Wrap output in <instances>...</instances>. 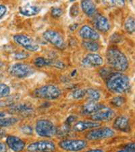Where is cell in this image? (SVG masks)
<instances>
[{
  "label": "cell",
  "instance_id": "32",
  "mask_svg": "<svg viewBox=\"0 0 135 152\" xmlns=\"http://www.w3.org/2000/svg\"><path fill=\"white\" fill-rule=\"evenodd\" d=\"M14 59L17 60H22L27 59V57H29V54L27 53L24 52H20V53H16L14 54Z\"/></svg>",
  "mask_w": 135,
  "mask_h": 152
},
{
  "label": "cell",
  "instance_id": "31",
  "mask_svg": "<svg viewBox=\"0 0 135 152\" xmlns=\"http://www.w3.org/2000/svg\"><path fill=\"white\" fill-rule=\"evenodd\" d=\"M21 132L23 133L25 135H32L33 133L32 128L29 125H24L21 127Z\"/></svg>",
  "mask_w": 135,
  "mask_h": 152
},
{
  "label": "cell",
  "instance_id": "8",
  "mask_svg": "<svg viewBox=\"0 0 135 152\" xmlns=\"http://www.w3.org/2000/svg\"><path fill=\"white\" fill-rule=\"evenodd\" d=\"M115 135V131L109 127L95 128L89 131L86 135V139L90 141L99 140L110 138Z\"/></svg>",
  "mask_w": 135,
  "mask_h": 152
},
{
  "label": "cell",
  "instance_id": "35",
  "mask_svg": "<svg viewBox=\"0 0 135 152\" xmlns=\"http://www.w3.org/2000/svg\"><path fill=\"white\" fill-rule=\"evenodd\" d=\"M125 149H127V150H129L131 151H134L135 150V146H134V143H128L127 144V145L124 147V148Z\"/></svg>",
  "mask_w": 135,
  "mask_h": 152
},
{
  "label": "cell",
  "instance_id": "23",
  "mask_svg": "<svg viewBox=\"0 0 135 152\" xmlns=\"http://www.w3.org/2000/svg\"><path fill=\"white\" fill-rule=\"evenodd\" d=\"M82 45L85 49L90 52H96L99 49V44L94 40H84Z\"/></svg>",
  "mask_w": 135,
  "mask_h": 152
},
{
  "label": "cell",
  "instance_id": "26",
  "mask_svg": "<svg viewBox=\"0 0 135 152\" xmlns=\"http://www.w3.org/2000/svg\"><path fill=\"white\" fill-rule=\"evenodd\" d=\"M52 61L47 60L45 59L44 57H39L35 58V59L34 60V64L36 67H43L45 66H47L51 64Z\"/></svg>",
  "mask_w": 135,
  "mask_h": 152
},
{
  "label": "cell",
  "instance_id": "37",
  "mask_svg": "<svg viewBox=\"0 0 135 152\" xmlns=\"http://www.w3.org/2000/svg\"><path fill=\"white\" fill-rule=\"evenodd\" d=\"M7 151V147L6 144L0 142V152H6Z\"/></svg>",
  "mask_w": 135,
  "mask_h": 152
},
{
  "label": "cell",
  "instance_id": "5",
  "mask_svg": "<svg viewBox=\"0 0 135 152\" xmlns=\"http://www.w3.org/2000/svg\"><path fill=\"white\" fill-rule=\"evenodd\" d=\"M8 73L12 77L22 79L31 75L34 73V69L26 63H16L9 67Z\"/></svg>",
  "mask_w": 135,
  "mask_h": 152
},
{
  "label": "cell",
  "instance_id": "6",
  "mask_svg": "<svg viewBox=\"0 0 135 152\" xmlns=\"http://www.w3.org/2000/svg\"><path fill=\"white\" fill-rule=\"evenodd\" d=\"M14 42L28 51L36 52L39 49V45L31 37L24 34H17L13 37Z\"/></svg>",
  "mask_w": 135,
  "mask_h": 152
},
{
  "label": "cell",
  "instance_id": "34",
  "mask_svg": "<svg viewBox=\"0 0 135 152\" xmlns=\"http://www.w3.org/2000/svg\"><path fill=\"white\" fill-rule=\"evenodd\" d=\"M7 12V7L4 5L0 4V19L2 18Z\"/></svg>",
  "mask_w": 135,
  "mask_h": 152
},
{
  "label": "cell",
  "instance_id": "16",
  "mask_svg": "<svg viewBox=\"0 0 135 152\" xmlns=\"http://www.w3.org/2000/svg\"><path fill=\"white\" fill-rule=\"evenodd\" d=\"M99 125L100 124L98 122H95L93 121H78L74 125L72 129L76 132H83V131L89 130V129L97 128Z\"/></svg>",
  "mask_w": 135,
  "mask_h": 152
},
{
  "label": "cell",
  "instance_id": "15",
  "mask_svg": "<svg viewBox=\"0 0 135 152\" xmlns=\"http://www.w3.org/2000/svg\"><path fill=\"white\" fill-rule=\"evenodd\" d=\"M114 128L117 131L122 132H129L131 131V124L128 117L126 116H120L114 121L113 124Z\"/></svg>",
  "mask_w": 135,
  "mask_h": 152
},
{
  "label": "cell",
  "instance_id": "43",
  "mask_svg": "<svg viewBox=\"0 0 135 152\" xmlns=\"http://www.w3.org/2000/svg\"><path fill=\"white\" fill-rule=\"evenodd\" d=\"M4 65V63L1 61H0V67H2Z\"/></svg>",
  "mask_w": 135,
  "mask_h": 152
},
{
  "label": "cell",
  "instance_id": "9",
  "mask_svg": "<svg viewBox=\"0 0 135 152\" xmlns=\"http://www.w3.org/2000/svg\"><path fill=\"white\" fill-rule=\"evenodd\" d=\"M43 37L45 40L58 49L63 50L66 47V43L63 37L59 32L53 30H47L43 32Z\"/></svg>",
  "mask_w": 135,
  "mask_h": 152
},
{
  "label": "cell",
  "instance_id": "18",
  "mask_svg": "<svg viewBox=\"0 0 135 152\" xmlns=\"http://www.w3.org/2000/svg\"><path fill=\"white\" fill-rule=\"evenodd\" d=\"M19 12L20 14L24 16H33L39 14V12H41V7L35 6V5L27 4L22 6H20Z\"/></svg>",
  "mask_w": 135,
  "mask_h": 152
},
{
  "label": "cell",
  "instance_id": "27",
  "mask_svg": "<svg viewBox=\"0 0 135 152\" xmlns=\"http://www.w3.org/2000/svg\"><path fill=\"white\" fill-rule=\"evenodd\" d=\"M10 94V88L5 83H0V98L8 96Z\"/></svg>",
  "mask_w": 135,
  "mask_h": 152
},
{
  "label": "cell",
  "instance_id": "29",
  "mask_svg": "<svg viewBox=\"0 0 135 152\" xmlns=\"http://www.w3.org/2000/svg\"><path fill=\"white\" fill-rule=\"evenodd\" d=\"M86 95V90H75V92L72 93V98L74 99H76V100H80L83 98Z\"/></svg>",
  "mask_w": 135,
  "mask_h": 152
},
{
  "label": "cell",
  "instance_id": "11",
  "mask_svg": "<svg viewBox=\"0 0 135 152\" xmlns=\"http://www.w3.org/2000/svg\"><path fill=\"white\" fill-rule=\"evenodd\" d=\"M82 63L83 65L86 67H95L102 65L103 59L99 55L91 53L85 55L82 61Z\"/></svg>",
  "mask_w": 135,
  "mask_h": 152
},
{
  "label": "cell",
  "instance_id": "33",
  "mask_svg": "<svg viewBox=\"0 0 135 152\" xmlns=\"http://www.w3.org/2000/svg\"><path fill=\"white\" fill-rule=\"evenodd\" d=\"M78 7H77V6H73L71 7L70 10V15L72 17H75L77 16L78 14Z\"/></svg>",
  "mask_w": 135,
  "mask_h": 152
},
{
  "label": "cell",
  "instance_id": "21",
  "mask_svg": "<svg viewBox=\"0 0 135 152\" xmlns=\"http://www.w3.org/2000/svg\"><path fill=\"white\" fill-rule=\"evenodd\" d=\"M81 8L86 16H93L96 14L97 8L95 4L92 1L89 0H84L81 1Z\"/></svg>",
  "mask_w": 135,
  "mask_h": 152
},
{
  "label": "cell",
  "instance_id": "7",
  "mask_svg": "<svg viewBox=\"0 0 135 152\" xmlns=\"http://www.w3.org/2000/svg\"><path fill=\"white\" fill-rule=\"evenodd\" d=\"M58 145L64 151L76 152L85 149L87 142L83 139H65L59 142Z\"/></svg>",
  "mask_w": 135,
  "mask_h": 152
},
{
  "label": "cell",
  "instance_id": "19",
  "mask_svg": "<svg viewBox=\"0 0 135 152\" xmlns=\"http://www.w3.org/2000/svg\"><path fill=\"white\" fill-rule=\"evenodd\" d=\"M10 112L12 114L28 115L33 112V108L31 106L26 104H20L12 106L10 108Z\"/></svg>",
  "mask_w": 135,
  "mask_h": 152
},
{
  "label": "cell",
  "instance_id": "1",
  "mask_svg": "<svg viewBox=\"0 0 135 152\" xmlns=\"http://www.w3.org/2000/svg\"><path fill=\"white\" fill-rule=\"evenodd\" d=\"M106 87L110 92L124 94L131 89V81L128 76L122 73L116 72L109 74L106 79Z\"/></svg>",
  "mask_w": 135,
  "mask_h": 152
},
{
  "label": "cell",
  "instance_id": "17",
  "mask_svg": "<svg viewBox=\"0 0 135 152\" xmlns=\"http://www.w3.org/2000/svg\"><path fill=\"white\" fill-rule=\"evenodd\" d=\"M94 24L96 29L101 32H107L110 29V24L107 18L102 15H97L94 19Z\"/></svg>",
  "mask_w": 135,
  "mask_h": 152
},
{
  "label": "cell",
  "instance_id": "36",
  "mask_svg": "<svg viewBox=\"0 0 135 152\" xmlns=\"http://www.w3.org/2000/svg\"><path fill=\"white\" fill-rule=\"evenodd\" d=\"M110 3L113 5V6H123L124 5V1H109Z\"/></svg>",
  "mask_w": 135,
  "mask_h": 152
},
{
  "label": "cell",
  "instance_id": "41",
  "mask_svg": "<svg viewBox=\"0 0 135 152\" xmlns=\"http://www.w3.org/2000/svg\"><path fill=\"white\" fill-rule=\"evenodd\" d=\"M117 152H134V151H129V150H127V149H122V150H120V151H117Z\"/></svg>",
  "mask_w": 135,
  "mask_h": 152
},
{
  "label": "cell",
  "instance_id": "24",
  "mask_svg": "<svg viewBox=\"0 0 135 152\" xmlns=\"http://www.w3.org/2000/svg\"><path fill=\"white\" fill-rule=\"evenodd\" d=\"M18 122V118L16 117L0 118V127H7L15 125Z\"/></svg>",
  "mask_w": 135,
  "mask_h": 152
},
{
  "label": "cell",
  "instance_id": "4",
  "mask_svg": "<svg viewBox=\"0 0 135 152\" xmlns=\"http://www.w3.org/2000/svg\"><path fill=\"white\" fill-rule=\"evenodd\" d=\"M35 132L42 137L50 138L55 135L57 129L50 121L47 119H40L37 121L35 125Z\"/></svg>",
  "mask_w": 135,
  "mask_h": 152
},
{
  "label": "cell",
  "instance_id": "25",
  "mask_svg": "<svg viewBox=\"0 0 135 152\" xmlns=\"http://www.w3.org/2000/svg\"><path fill=\"white\" fill-rule=\"evenodd\" d=\"M135 22L133 17H130L124 24V27L127 32L130 34H133L135 30Z\"/></svg>",
  "mask_w": 135,
  "mask_h": 152
},
{
  "label": "cell",
  "instance_id": "13",
  "mask_svg": "<svg viewBox=\"0 0 135 152\" xmlns=\"http://www.w3.org/2000/svg\"><path fill=\"white\" fill-rule=\"evenodd\" d=\"M115 116V113L111 108L103 107L98 112L91 115V118L93 121H110Z\"/></svg>",
  "mask_w": 135,
  "mask_h": 152
},
{
  "label": "cell",
  "instance_id": "30",
  "mask_svg": "<svg viewBox=\"0 0 135 152\" xmlns=\"http://www.w3.org/2000/svg\"><path fill=\"white\" fill-rule=\"evenodd\" d=\"M51 14L53 18H58L63 14V10L60 7H53L51 10Z\"/></svg>",
  "mask_w": 135,
  "mask_h": 152
},
{
  "label": "cell",
  "instance_id": "40",
  "mask_svg": "<svg viewBox=\"0 0 135 152\" xmlns=\"http://www.w3.org/2000/svg\"><path fill=\"white\" fill-rule=\"evenodd\" d=\"M86 152H104V151L103 150H101V149H91V150H89Z\"/></svg>",
  "mask_w": 135,
  "mask_h": 152
},
{
  "label": "cell",
  "instance_id": "14",
  "mask_svg": "<svg viewBox=\"0 0 135 152\" xmlns=\"http://www.w3.org/2000/svg\"><path fill=\"white\" fill-rule=\"evenodd\" d=\"M6 144L12 150L15 152L22 151L26 146L25 142L22 139L14 135H9L7 137Z\"/></svg>",
  "mask_w": 135,
  "mask_h": 152
},
{
  "label": "cell",
  "instance_id": "38",
  "mask_svg": "<svg viewBox=\"0 0 135 152\" xmlns=\"http://www.w3.org/2000/svg\"><path fill=\"white\" fill-rule=\"evenodd\" d=\"M74 120H75V118H74L73 116H70V117L67 119V121H66V123L70 124L72 122H73Z\"/></svg>",
  "mask_w": 135,
  "mask_h": 152
},
{
  "label": "cell",
  "instance_id": "3",
  "mask_svg": "<svg viewBox=\"0 0 135 152\" xmlns=\"http://www.w3.org/2000/svg\"><path fill=\"white\" fill-rule=\"evenodd\" d=\"M61 90L54 85H45L41 86L33 91V96L39 99L53 100L61 96Z\"/></svg>",
  "mask_w": 135,
  "mask_h": 152
},
{
  "label": "cell",
  "instance_id": "39",
  "mask_svg": "<svg viewBox=\"0 0 135 152\" xmlns=\"http://www.w3.org/2000/svg\"><path fill=\"white\" fill-rule=\"evenodd\" d=\"M5 135H6V132H5V131L2 130V129H0V139L4 137Z\"/></svg>",
  "mask_w": 135,
  "mask_h": 152
},
{
  "label": "cell",
  "instance_id": "42",
  "mask_svg": "<svg viewBox=\"0 0 135 152\" xmlns=\"http://www.w3.org/2000/svg\"><path fill=\"white\" fill-rule=\"evenodd\" d=\"M4 116H5V114L4 113L0 112V118H3Z\"/></svg>",
  "mask_w": 135,
  "mask_h": 152
},
{
  "label": "cell",
  "instance_id": "12",
  "mask_svg": "<svg viewBox=\"0 0 135 152\" xmlns=\"http://www.w3.org/2000/svg\"><path fill=\"white\" fill-rule=\"evenodd\" d=\"M78 33L81 38L86 40H94V41H95L97 40H99V38H100V35H99L97 31H96L95 29L92 28L88 25H84L81 27L78 30Z\"/></svg>",
  "mask_w": 135,
  "mask_h": 152
},
{
  "label": "cell",
  "instance_id": "20",
  "mask_svg": "<svg viewBox=\"0 0 135 152\" xmlns=\"http://www.w3.org/2000/svg\"><path fill=\"white\" fill-rule=\"evenodd\" d=\"M103 107H105V106L97 102H89L83 106L82 112L84 115H93Z\"/></svg>",
  "mask_w": 135,
  "mask_h": 152
},
{
  "label": "cell",
  "instance_id": "10",
  "mask_svg": "<svg viewBox=\"0 0 135 152\" xmlns=\"http://www.w3.org/2000/svg\"><path fill=\"white\" fill-rule=\"evenodd\" d=\"M55 148V144L49 140L35 141L27 146V149L30 152H53Z\"/></svg>",
  "mask_w": 135,
  "mask_h": 152
},
{
  "label": "cell",
  "instance_id": "22",
  "mask_svg": "<svg viewBox=\"0 0 135 152\" xmlns=\"http://www.w3.org/2000/svg\"><path fill=\"white\" fill-rule=\"evenodd\" d=\"M86 92L89 102H97L100 99L101 94L98 90L94 89V88H89L86 90Z\"/></svg>",
  "mask_w": 135,
  "mask_h": 152
},
{
  "label": "cell",
  "instance_id": "28",
  "mask_svg": "<svg viewBox=\"0 0 135 152\" xmlns=\"http://www.w3.org/2000/svg\"><path fill=\"white\" fill-rule=\"evenodd\" d=\"M124 102H125V100H124V98L122 96H116L112 98L111 100V103L116 107H121L124 104Z\"/></svg>",
  "mask_w": 135,
  "mask_h": 152
},
{
  "label": "cell",
  "instance_id": "2",
  "mask_svg": "<svg viewBox=\"0 0 135 152\" xmlns=\"http://www.w3.org/2000/svg\"><path fill=\"white\" fill-rule=\"evenodd\" d=\"M108 64L118 72H124L128 68V60L124 53L116 48H109L106 51Z\"/></svg>",
  "mask_w": 135,
  "mask_h": 152
}]
</instances>
